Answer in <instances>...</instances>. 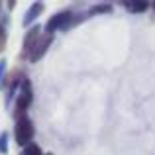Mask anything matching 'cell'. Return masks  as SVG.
Listing matches in <instances>:
<instances>
[{
    "label": "cell",
    "mask_w": 155,
    "mask_h": 155,
    "mask_svg": "<svg viewBox=\"0 0 155 155\" xmlns=\"http://www.w3.org/2000/svg\"><path fill=\"white\" fill-rule=\"evenodd\" d=\"M153 8H155V2H153Z\"/></svg>",
    "instance_id": "obj_13"
},
{
    "label": "cell",
    "mask_w": 155,
    "mask_h": 155,
    "mask_svg": "<svg viewBox=\"0 0 155 155\" xmlns=\"http://www.w3.org/2000/svg\"><path fill=\"white\" fill-rule=\"evenodd\" d=\"M31 100H34V91H31V83L28 79L22 81V87L18 91V98H16V110H14V116L16 120L22 116H26L28 108H30Z\"/></svg>",
    "instance_id": "obj_2"
},
{
    "label": "cell",
    "mask_w": 155,
    "mask_h": 155,
    "mask_svg": "<svg viewBox=\"0 0 155 155\" xmlns=\"http://www.w3.org/2000/svg\"><path fill=\"white\" fill-rule=\"evenodd\" d=\"M43 10H45L43 2H34L30 8H28L26 16H24V26H26V28H31V24H34L35 20H38L39 16L43 14Z\"/></svg>",
    "instance_id": "obj_6"
},
{
    "label": "cell",
    "mask_w": 155,
    "mask_h": 155,
    "mask_svg": "<svg viewBox=\"0 0 155 155\" xmlns=\"http://www.w3.org/2000/svg\"><path fill=\"white\" fill-rule=\"evenodd\" d=\"M39 38H41V28H39L38 24H34L31 28H28L26 38H24V45H22V57L24 59L30 57V53H31V49H34V45L38 43Z\"/></svg>",
    "instance_id": "obj_4"
},
{
    "label": "cell",
    "mask_w": 155,
    "mask_h": 155,
    "mask_svg": "<svg viewBox=\"0 0 155 155\" xmlns=\"http://www.w3.org/2000/svg\"><path fill=\"white\" fill-rule=\"evenodd\" d=\"M4 71H6V61H0V87H2V79H4Z\"/></svg>",
    "instance_id": "obj_12"
},
{
    "label": "cell",
    "mask_w": 155,
    "mask_h": 155,
    "mask_svg": "<svg viewBox=\"0 0 155 155\" xmlns=\"http://www.w3.org/2000/svg\"><path fill=\"white\" fill-rule=\"evenodd\" d=\"M0 153H8V134H0Z\"/></svg>",
    "instance_id": "obj_10"
},
{
    "label": "cell",
    "mask_w": 155,
    "mask_h": 155,
    "mask_svg": "<svg viewBox=\"0 0 155 155\" xmlns=\"http://www.w3.org/2000/svg\"><path fill=\"white\" fill-rule=\"evenodd\" d=\"M51 43H53V35L41 34V38L38 39V43L34 45V49H31L30 57H28V61H30V63H38V61L47 53V49L51 47Z\"/></svg>",
    "instance_id": "obj_5"
},
{
    "label": "cell",
    "mask_w": 155,
    "mask_h": 155,
    "mask_svg": "<svg viewBox=\"0 0 155 155\" xmlns=\"http://www.w3.org/2000/svg\"><path fill=\"white\" fill-rule=\"evenodd\" d=\"M20 155H43V153H41V149H39V145L30 143V145H26V147L22 149V153H20Z\"/></svg>",
    "instance_id": "obj_9"
},
{
    "label": "cell",
    "mask_w": 155,
    "mask_h": 155,
    "mask_svg": "<svg viewBox=\"0 0 155 155\" xmlns=\"http://www.w3.org/2000/svg\"><path fill=\"white\" fill-rule=\"evenodd\" d=\"M4 45H6V30L0 26V51L4 49Z\"/></svg>",
    "instance_id": "obj_11"
},
{
    "label": "cell",
    "mask_w": 155,
    "mask_h": 155,
    "mask_svg": "<svg viewBox=\"0 0 155 155\" xmlns=\"http://www.w3.org/2000/svg\"><path fill=\"white\" fill-rule=\"evenodd\" d=\"M14 137H16V143H18L20 147H26V145L31 143V137H34V122L28 116H22V118L16 120Z\"/></svg>",
    "instance_id": "obj_1"
},
{
    "label": "cell",
    "mask_w": 155,
    "mask_h": 155,
    "mask_svg": "<svg viewBox=\"0 0 155 155\" xmlns=\"http://www.w3.org/2000/svg\"><path fill=\"white\" fill-rule=\"evenodd\" d=\"M108 12H112V6L110 4H98V6H92L91 10H88V14H108Z\"/></svg>",
    "instance_id": "obj_8"
},
{
    "label": "cell",
    "mask_w": 155,
    "mask_h": 155,
    "mask_svg": "<svg viewBox=\"0 0 155 155\" xmlns=\"http://www.w3.org/2000/svg\"><path fill=\"white\" fill-rule=\"evenodd\" d=\"M71 22H73V12L71 10H61V12H57L55 16H51V18L47 20V24H45V34L47 35H53V31L65 30V26H69Z\"/></svg>",
    "instance_id": "obj_3"
},
{
    "label": "cell",
    "mask_w": 155,
    "mask_h": 155,
    "mask_svg": "<svg viewBox=\"0 0 155 155\" xmlns=\"http://www.w3.org/2000/svg\"><path fill=\"white\" fill-rule=\"evenodd\" d=\"M124 8L134 12V14H137V12H145L149 8V4L147 2H124Z\"/></svg>",
    "instance_id": "obj_7"
},
{
    "label": "cell",
    "mask_w": 155,
    "mask_h": 155,
    "mask_svg": "<svg viewBox=\"0 0 155 155\" xmlns=\"http://www.w3.org/2000/svg\"><path fill=\"white\" fill-rule=\"evenodd\" d=\"M47 155H51V153H47Z\"/></svg>",
    "instance_id": "obj_14"
}]
</instances>
